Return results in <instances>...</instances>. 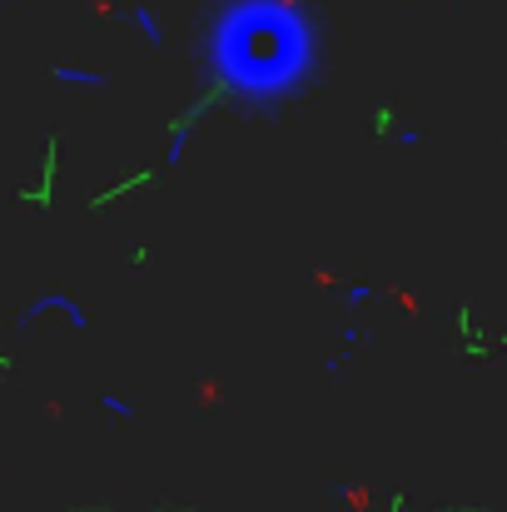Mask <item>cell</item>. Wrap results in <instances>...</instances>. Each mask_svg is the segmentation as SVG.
<instances>
[{"label": "cell", "mask_w": 507, "mask_h": 512, "mask_svg": "<svg viewBox=\"0 0 507 512\" xmlns=\"http://www.w3.org/2000/svg\"><path fill=\"white\" fill-rule=\"evenodd\" d=\"M289 35H304L299 20H264V15H234L224 45H219V60H224V75L239 85V90H279L284 80H294L309 60L304 45L294 50H274V40H289Z\"/></svg>", "instance_id": "1"}, {"label": "cell", "mask_w": 507, "mask_h": 512, "mask_svg": "<svg viewBox=\"0 0 507 512\" xmlns=\"http://www.w3.org/2000/svg\"><path fill=\"white\" fill-rule=\"evenodd\" d=\"M135 25L150 35V45H160V25H155V15H150V10H135Z\"/></svg>", "instance_id": "2"}, {"label": "cell", "mask_w": 507, "mask_h": 512, "mask_svg": "<svg viewBox=\"0 0 507 512\" xmlns=\"http://www.w3.org/2000/svg\"><path fill=\"white\" fill-rule=\"evenodd\" d=\"M60 80H80V85H105V75H95V70H55Z\"/></svg>", "instance_id": "3"}]
</instances>
